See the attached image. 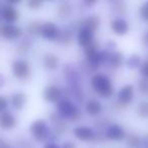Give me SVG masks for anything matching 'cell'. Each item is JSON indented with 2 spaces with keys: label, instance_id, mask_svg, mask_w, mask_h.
Listing matches in <instances>:
<instances>
[{
  "label": "cell",
  "instance_id": "8d00e7d4",
  "mask_svg": "<svg viewBox=\"0 0 148 148\" xmlns=\"http://www.w3.org/2000/svg\"><path fill=\"white\" fill-rule=\"evenodd\" d=\"M1 148H8V147H5V146H1Z\"/></svg>",
  "mask_w": 148,
  "mask_h": 148
},
{
  "label": "cell",
  "instance_id": "2e32d148",
  "mask_svg": "<svg viewBox=\"0 0 148 148\" xmlns=\"http://www.w3.org/2000/svg\"><path fill=\"white\" fill-rule=\"evenodd\" d=\"M25 103H27V95L25 92L17 91V92L13 93L11 97V103H12L14 109L21 110L25 107Z\"/></svg>",
  "mask_w": 148,
  "mask_h": 148
},
{
  "label": "cell",
  "instance_id": "5b68a950",
  "mask_svg": "<svg viewBox=\"0 0 148 148\" xmlns=\"http://www.w3.org/2000/svg\"><path fill=\"white\" fill-rule=\"evenodd\" d=\"M60 32L59 27L55 25L54 23L51 21H47V23H42L41 29H40V35L49 41H54V40H58L60 37Z\"/></svg>",
  "mask_w": 148,
  "mask_h": 148
},
{
  "label": "cell",
  "instance_id": "ac0fdd59",
  "mask_svg": "<svg viewBox=\"0 0 148 148\" xmlns=\"http://www.w3.org/2000/svg\"><path fill=\"white\" fill-rule=\"evenodd\" d=\"M58 65H59V60L57 56L54 54H46L44 57V66L48 70L57 69Z\"/></svg>",
  "mask_w": 148,
  "mask_h": 148
},
{
  "label": "cell",
  "instance_id": "e575fe53",
  "mask_svg": "<svg viewBox=\"0 0 148 148\" xmlns=\"http://www.w3.org/2000/svg\"><path fill=\"white\" fill-rule=\"evenodd\" d=\"M144 145H145L146 148H148V135L145 137V139H144Z\"/></svg>",
  "mask_w": 148,
  "mask_h": 148
},
{
  "label": "cell",
  "instance_id": "5bb4252c",
  "mask_svg": "<svg viewBox=\"0 0 148 148\" xmlns=\"http://www.w3.org/2000/svg\"><path fill=\"white\" fill-rule=\"evenodd\" d=\"M16 124L15 118L13 117V115L8 111L1 112L0 114V127L3 130H10Z\"/></svg>",
  "mask_w": 148,
  "mask_h": 148
},
{
  "label": "cell",
  "instance_id": "e0dca14e",
  "mask_svg": "<svg viewBox=\"0 0 148 148\" xmlns=\"http://www.w3.org/2000/svg\"><path fill=\"white\" fill-rule=\"evenodd\" d=\"M101 25V18L99 17V15L97 14H91L88 17H86L83 23V27L86 29H90V31L95 32V29H97Z\"/></svg>",
  "mask_w": 148,
  "mask_h": 148
},
{
  "label": "cell",
  "instance_id": "484cf974",
  "mask_svg": "<svg viewBox=\"0 0 148 148\" xmlns=\"http://www.w3.org/2000/svg\"><path fill=\"white\" fill-rule=\"evenodd\" d=\"M113 8H114V10L119 13V14H124V13L127 11V5H126V3L123 2V1H116V2H114Z\"/></svg>",
  "mask_w": 148,
  "mask_h": 148
},
{
  "label": "cell",
  "instance_id": "8fae6325",
  "mask_svg": "<svg viewBox=\"0 0 148 148\" xmlns=\"http://www.w3.org/2000/svg\"><path fill=\"white\" fill-rule=\"evenodd\" d=\"M134 99V86L132 84H127L123 86L118 92V101L120 105L127 106Z\"/></svg>",
  "mask_w": 148,
  "mask_h": 148
},
{
  "label": "cell",
  "instance_id": "d6a6232c",
  "mask_svg": "<svg viewBox=\"0 0 148 148\" xmlns=\"http://www.w3.org/2000/svg\"><path fill=\"white\" fill-rule=\"evenodd\" d=\"M61 148H76V145L71 141H66L61 145Z\"/></svg>",
  "mask_w": 148,
  "mask_h": 148
},
{
  "label": "cell",
  "instance_id": "4dcf8cb0",
  "mask_svg": "<svg viewBox=\"0 0 148 148\" xmlns=\"http://www.w3.org/2000/svg\"><path fill=\"white\" fill-rule=\"evenodd\" d=\"M140 72L144 78H148V60H146L140 67Z\"/></svg>",
  "mask_w": 148,
  "mask_h": 148
},
{
  "label": "cell",
  "instance_id": "30bf717a",
  "mask_svg": "<svg viewBox=\"0 0 148 148\" xmlns=\"http://www.w3.org/2000/svg\"><path fill=\"white\" fill-rule=\"evenodd\" d=\"M77 42H78L79 46H81V47H83L85 49V48L90 46L95 42V34H93L92 31L82 27L78 31Z\"/></svg>",
  "mask_w": 148,
  "mask_h": 148
},
{
  "label": "cell",
  "instance_id": "d4e9b609",
  "mask_svg": "<svg viewBox=\"0 0 148 148\" xmlns=\"http://www.w3.org/2000/svg\"><path fill=\"white\" fill-rule=\"evenodd\" d=\"M42 23L38 21H32L27 25V33L31 35H40V29H41Z\"/></svg>",
  "mask_w": 148,
  "mask_h": 148
},
{
  "label": "cell",
  "instance_id": "7a4b0ae2",
  "mask_svg": "<svg viewBox=\"0 0 148 148\" xmlns=\"http://www.w3.org/2000/svg\"><path fill=\"white\" fill-rule=\"evenodd\" d=\"M58 115L63 119H69L71 121H78L81 117V113L77 106L66 99H61L58 103Z\"/></svg>",
  "mask_w": 148,
  "mask_h": 148
},
{
  "label": "cell",
  "instance_id": "9a60e30c",
  "mask_svg": "<svg viewBox=\"0 0 148 148\" xmlns=\"http://www.w3.org/2000/svg\"><path fill=\"white\" fill-rule=\"evenodd\" d=\"M85 111L89 116H97L99 114L101 113L103 111V106L97 99H89L86 103H85Z\"/></svg>",
  "mask_w": 148,
  "mask_h": 148
},
{
  "label": "cell",
  "instance_id": "277c9868",
  "mask_svg": "<svg viewBox=\"0 0 148 148\" xmlns=\"http://www.w3.org/2000/svg\"><path fill=\"white\" fill-rule=\"evenodd\" d=\"M0 14L1 17L4 21H6V23H10L12 25L13 23L18 19L19 17V12L16 8H14L12 4L8 3L7 1H2L1 5H0Z\"/></svg>",
  "mask_w": 148,
  "mask_h": 148
},
{
  "label": "cell",
  "instance_id": "83f0119b",
  "mask_svg": "<svg viewBox=\"0 0 148 148\" xmlns=\"http://www.w3.org/2000/svg\"><path fill=\"white\" fill-rule=\"evenodd\" d=\"M31 47H32V45L29 41H23L18 45V47H17V51H18V53H21V54H25L29 51Z\"/></svg>",
  "mask_w": 148,
  "mask_h": 148
},
{
  "label": "cell",
  "instance_id": "9c48e42d",
  "mask_svg": "<svg viewBox=\"0 0 148 148\" xmlns=\"http://www.w3.org/2000/svg\"><path fill=\"white\" fill-rule=\"evenodd\" d=\"M62 95H63L62 89L59 86L54 84L47 86L44 89V92H43L44 99L47 101H49V103H57V101H60Z\"/></svg>",
  "mask_w": 148,
  "mask_h": 148
},
{
  "label": "cell",
  "instance_id": "44dd1931",
  "mask_svg": "<svg viewBox=\"0 0 148 148\" xmlns=\"http://www.w3.org/2000/svg\"><path fill=\"white\" fill-rule=\"evenodd\" d=\"M58 40H59L62 44H64V45H66V46L70 45V44L72 43V41H73V33H72L71 31H69V29H65V31L61 32L60 37Z\"/></svg>",
  "mask_w": 148,
  "mask_h": 148
},
{
  "label": "cell",
  "instance_id": "8992f818",
  "mask_svg": "<svg viewBox=\"0 0 148 148\" xmlns=\"http://www.w3.org/2000/svg\"><path fill=\"white\" fill-rule=\"evenodd\" d=\"M12 72L13 75L19 79H25L29 75V65L27 60L16 59L12 62Z\"/></svg>",
  "mask_w": 148,
  "mask_h": 148
},
{
  "label": "cell",
  "instance_id": "f1b7e54d",
  "mask_svg": "<svg viewBox=\"0 0 148 148\" xmlns=\"http://www.w3.org/2000/svg\"><path fill=\"white\" fill-rule=\"evenodd\" d=\"M140 14H141L142 18L148 21V1L144 2L140 7Z\"/></svg>",
  "mask_w": 148,
  "mask_h": 148
},
{
  "label": "cell",
  "instance_id": "d590c367",
  "mask_svg": "<svg viewBox=\"0 0 148 148\" xmlns=\"http://www.w3.org/2000/svg\"><path fill=\"white\" fill-rule=\"evenodd\" d=\"M84 4H87V5H90V4H95V1H84Z\"/></svg>",
  "mask_w": 148,
  "mask_h": 148
},
{
  "label": "cell",
  "instance_id": "3957f363",
  "mask_svg": "<svg viewBox=\"0 0 148 148\" xmlns=\"http://www.w3.org/2000/svg\"><path fill=\"white\" fill-rule=\"evenodd\" d=\"M29 132L34 139L38 142H44L50 137L51 130L45 120H37L33 122L29 127Z\"/></svg>",
  "mask_w": 148,
  "mask_h": 148
},
{
  "label": "cell",
  "instance_id": "74e56055",
  "mask_svg": "<svg viewBox=\"0 0 148 148\" xmlns=\"http://www.w3.org/2000/svg\"><path fill=\"white\" fill-rule=\"evenodd\" d=\"M147 35H148V33H147Z\"/></svg>",
  "mask_w": 148,
  "mask_h": 148
},
{
  "label": "cell",
  "instance_id": "d6986e66",
  "mask_svg": "<svg viewBox=\"0 0 148 148\" xmlns=\"http://www.w3.org/2000/svg\"><path fill=\"white\" fill-rule=\"evenodd\" d=\"M124 61H125V58H124L123 53H121V52H112L109 59V63L111 64L112 67H121L123 65Z\"/></svg>",
  "mask_w": 148,
  "mask_h": 148
},
{
  "label": "cell",
  "instance_id": "ba28073f",
  "mask_svg": "<svg viewBox=\"0 0 148 148\" xmlns=\"http://www.w3.org/2000/svg\"><path fill=\"white\" fill-rule=\"evenodd\" d=\"M106 136L113 141H122L126 139V132L122 126L118 124H112L106 130Z\"/></svg>",
  "mask_w": 148,
  "mask_h": 148
},
{
  "label": "cell",
  "instance_id": "4fadbf2b",
  "mask_svg": "<svg viewBox=\"0 0 148 148\" xmlns=\"http://www.w3.org/2000/svg\"><path fill=\"white\" fill-rule=\"evenodd\" d=\"M111 29L116 35L124 36L129 31V25L128 23L122 17H116L112 19L111 21Z\"/></svg>",
  "mask_w": 148,
  "mask_h": 148
},
{
  "label": "cell",
  "instance_id": "836d02e7",
  "mask_svg": "<svg viewBox=\"0 0 148 148\" xmlns=\"http://www.w3.org/2000/svg\"><path fill=\"white\" fill-rule=\"evenodd\" d=\"M44 148H61V147H60L58 144L54 143V142H49V143L46 144Z\"/></svg>",
  "mask_w": 148,
  "mask_h": 148
},
{
  "label": "cell",
  "instance_id": "f546056e",
  "mask_svg": "<svg viewBox=\"0 0 148 148\" xmlns=\"http://www.w3.org/2000/svg\"><path fill=\"white\" fill-rule=\"evenodd\" d=\"M42 4H43V1H41V0H29V1H27V5H29V7H31L32 9L39 8Z\"/></svg>",
  "mask_w": 148,
  "mask_h": 148
},
{
  "label": "cell",
  "instance_id": "ffe728a7",
  "mask_svg": "<svg viewBox=\"0 0 148 148\" xmlns=\"http://www.w3.org/2000/svg\"><path fill=\"white\" fill-rule=\"evenodd\" d=\"M71 11H72V6L67 1L62 2L57 8V13L59 14L60 17H68L70 15V13H71Z\"/></svg>",
  "mask_w": 148,
  "mask_h": 148
},
{
  "label": "cell",
  "instance_id": "7402d4cb",
  "mask_svg": "<svg viewBox=\"0 0 148 148\" xmlns=\"http://www.w3.org/2000/svg\"><path fill=\"white\" fill-rule=\"evenodd\" d=\"M126 63H127L128 68H130V69H135V68H137L140 66V63H141V57H140L138 54H133V55H131L129 58H128ZM140 67H141V66H140Z\"/></svg>",
  "mask_w": 148,
  "mask_h": 148
},
{
  "label": "cell",
  "instance_id": "52a82bcc",
  "mask_svg": "<svg viewBox=\"0 0 148 148\" xmlns=\"http://www.w3.org/2000/svg\"><path fill=\"white\" fill-rule=\"evenodd\" d=\"M21 29L17 25H10V23H3L0 27V34L5 40L17 39L21 36Z\"/></svg>",
  "mask_w": 148,
  "mask_h": 148
},
{
  "label": "cell",
  "instance_id": "4316f807",
  "mask_svg": "<svg viewBox=\"0 0 148 148\" xmlns=\"http://www.w3.org/2000/svg\"><path fill=\"white\" fill-rule=\"evenodd\" d=\"M139 91L143 95H148V78H142L138 83Z\"/></svg>",
  "mask_w": 148,
  "mask_h": 148
},
{
  "label": "cell",
  "instance_id": "603a6c76",
  "mask_svg": "<svg viewBox=\"0 0 148 148\" xmlns=\"http://www.w3.org/2000/svg\"><path fill=\"white\" fill-rule=\"evenodd\" d=\"M126 143H127V145L130 146V147H137L140 144V137L137 134L131 133L126 138Z\"/></svg>",
  "mask_w": 148,
  "mask_h": 148
},
{
  "label": "cell",
  "instance_id": "7c38bea8",
  "mask_svg": "<svg viewBox=\"0 0 148 148\" xmlns=\"http://www.w3.org/2000/svg\"><path fill=\"white\" fill-rule=\"evenodd\" d=\"M73 133L77 139L81 141H91L95 139V133L93 129L87 127V126H79L73 130Z\"/></svg>",
  "mask_w": 148,
  "mask_h": 148
},
{
  "label": "cell",
  "instance_id": "1f68e13d",
  "mask_svg": "<svg viewBox=\"0 0 148 148\" xmlns=\"http://www.w3.org/2000/svg\"><path fill=\"white\" fill-rule=\"evenodd\" d=\"M7 105H8V101L5 99L4 97H0V111L4 112L5 109H6Z\"/></svg>",
  "mask_w": 148,
  "mask_h": 148
},
{
  "label": "cell",
  "instance_id": "cb8c5ba5",
  "mask_svg": "<svg viewBox=\"0 0 148 148\" xmlns=\"http://www.w3.org/2000/svg\"><path fill=\"white\" fill-rule=\"evenodd\" d=\"M137 114L141 118H148V101H143L139 103Z\"/></svg>",
  "mask_w": 148,
  "mask_h": 148
},
{
  "label": "cell",
  "instance_id": "6da1fadb",
  "mask_svg": "<svg viewBox=\"0 0 148 148\" xmlns=\"http://www.w3.org/2000/svg\"><path fill=\"white\" fill-rule=\"evenodd\" d=\"M91 85H92L93 89L97 91L99 95L101 97H111L113 93V84L112 81L107 75L103 74H95L91 77Z\"/></svg>",
  "mask_w": 148,
  "mask_h": 148
}]
</instances>
